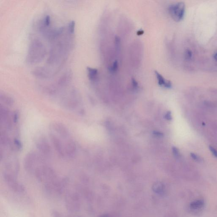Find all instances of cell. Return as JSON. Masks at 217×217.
<instances>
[{"label":"cell","instance_id":"19","mask_svg":"<svg viewBox=\"0 0 217 217\" xmlns=\"http://www.w3.org/2000/svg\"><path fill=\"white\" fill-rule=\"evenodd\" d=\"M173 152L174 154L176 156H178L179 155V151L178 150V149L176 147H173Z\"/></svg>","mask_w":217,"mask_h":217},{"label":"cell","instance_id":"6","mask_svg":"<svg viewBox=\"0 0 217 217\" xmlns=\"http://www.w3.org/2000/svg\"><path fill=\"white\" fill-rule=\"evenodd\" d=\"M36 145L39 151L43 155L48 156L50 155L52 149L46 137L40 136L36 140Z\"/></svg>","mask_w":217,"mask_h":217},{"label":"cell","instance_id":"2","mask_svg":"<svg viewBox=\"0 0 217 217\" xmlns=\"http://www.w3.org/2000/svg\"><path fill=\"white\" fill-rule=\"evenodd\" d=\"M44 163L42 156L35 152L28 153L24 160L25 169L28 172L31 173H33L37 167Z\"/></svg>","mask_w":217,"mask_h":217},{"label":"cell","instance_id":"13","mask_svg":"<svg viewBox=\"0 0 217 217\" xmlns=\"http://www.w3.org/2000/svg\"><path fill=\"white\" fill-rule=\"evenodd\" d=\"M118 65H118V62H117L116 61L114 62L113 65H112V66L110 67V70L111 71V72L113 73L116 72L117 70V69H118Z\"/></svg>","mask_w":217,"mask_h":217},{"label":"cell","instance_id":"5","mask_svg":"<svg viewBox=\"0 0 217 217\" xmlns=\"http://www.w3.org/2000/svg\"><path fill=\"white\" fill-rule=\"evenodd\" d=\"M169 14L176 22H179L183 19L186 11V5L184 2L172 4L169 7Z\"/></svg>","mask_w":217,"mask_h":217},{"label":"cell","instance_id":"14","mask_svg":"<svg viewBox=\"0 0 217 217\" xmlns=\"http://www.w3.org/2000/svg\"><path fill=\"white\" fill-rule=\"evenodd\" d=\"M190 156L195 161L200 162L202 161V159L197 154H194V153H191Z\"/></svg>","mask_w":217,"mask_h":217},{"label":"cell","instance_id":"15","mask_svg":"<svg viewBox=\"0 0 217 217\" xmlns=\"http://www.w3.org/2000/svg\"><path fill=\"white\" fill-rule=\"evenodd\" d=\"M185 56L186 60H190L192 56V53L189 49H187L185 52Z\"/></svg>","mask_w":217,"mask_h":217},{"label":"cell","instance_id":"7","mask_svg":"<svg viewBox=\"0 0 217 217\" xmlns=\"http://www.w3.org/2000/svg\"><path fill=\"white\" fill-rule=\"evenodd\" d=\"M155 74L158 84L160 86L167 88H170L172 87V84L170 81L167 80L157 71H156Z\"/></svg>","mask_w":217,"mask_h":217},{"label":"cell","instance_id":"10","mask_svg":"<svg viewBox=\"0 0 217 217\" xmlns=\"http://www.w3.org/2000/svg\"><path fill=\"white\" fill-rule=\"evenodd\" d=\"M153 191L156 194L162 195L165 193V186L160 182L155 183L152 187Z\"/></svg>","mask_w":217,"mask_h":217},{"label":"cell","instance_id":"3","mask_svg":"<svg viewBox=\"0 0 217 217\" xmlns=\"http://www.w3.org/2000/svg\"><path fill=\"white\" fill-rule=\"evenodd\" d=\"M66 207L69 212L74 213L78 212L80 208V199L79 194L75 192L67 193L65 198Z\"/></svg>","mask_w":217,"mask_h":217},{"label":"cell","instance_id":"8","mask_svg":"<svg viewBox=\"0 0 217 217\" xmlns=\"http://www.w3.org/2000/svg\"><path fill=\"white\" fill-rule=\"evenodd\" d=\"M204 204L205 203L203 200H197L190 203V207L192 211H199L204 207Z\"/></svg>","mask_w":217,"mask_h":217},{"label":"cell","instance_id":"18","mask_svg":"<svg viewBox=\"0 0 217 217\" xmlns=\"http://www.w3.org/2000/svg\"><path fill=\"white\" fill-rule=\"evenodd\" d=\"M165 118L167 120H172V116H171V112H167V113L166 114L165 116Z\"/></svg>","mask_w":217,"mask_h":217},{"label":"cell","instance_id":"4","mask_svg":"<svg viewBox=\"0 0 217 217\" xmlns=\"http://www.w3.org/2000/svg\"><path fill=\"white\" fill-rule=\"evenodd\" d=\"M3 177L7 186L13 191L20 194L25 190L23 185L17 179L16 176L3 172Z\"/></svg>","mask_w":217,"mask_h":217},{"label":"cell","instance_id":"11","mask_svg":"<svg viewBox=\"0 0 217 217\" xmlns=\"http://www.w3.org/2000/svg\"><path fill=\"white\" fill-rule=\"evenodd\" d=\"M0 99L1 102H3V104L9 106H11L14 103L13 99L12 98L5 94H1Z\"/></svg>","mask_w":217,"mask_h":217},{"label":"cell","instance_id":"16","mask_svg":"<svg viewBox=\"0 0 217 217\" xmlns=\"http://www.w3.org/2000/svg\"><path fill=\"white\" fill-rule=\"evenodd\" d=\"M209 149H210V150L211 151V153L215 157L217 158V150H216L214 148L212 147V146H210L209 147Z\"/></svg>","mask_w":217,"mask_h":217},{"label":"cell","instance_id":"17","mask_svg":"<svg viewBox=\"0 0 217 217\" xmlns=\"http://www.w3.org/2000/svg\"><path fill=\"white\" fill-rule=\"evenodd\" d=\"M14 142L17 148H18L19 149H20L22 148V145H21V143H20V141L18 140V139H15V140Z\"/></svg>","mask_w":217,"mask_h":217},{"label":"cell","instance_id":"1","mask_svg":"<svg viewBox=\"0 0 217 217\" xmlns=\"http://www.w3.org/2000/svg\"><path fill=\"white\" fill-rule=\"evenodd\" d=\"M46 48L41 40L35 39L30 44L27 54V61L30 64L41 62L46 55Z\"/></svg>","mask_w":217,"mask_h":217},{"label":"cell","instance_id":"21","mask_svg":"<svg viewBox=\"0 0 217 217\" xmlns=\"http://www.w3.org/2000/svg\"><path fill=\"white\" fill-rule=\"evenodd\" d=\"M99 217H110L109 216H108V215H101Z\"/></svg>","mask_w":217,"mask_h":217},{"label":"cell","instance_id":"20","mask_svg":"<svg viewBox=\"0 0 217 217\" xmlns=\"http://www.w3.org/2000/svg\"><path fill=\"white\" fill-rule=\"evenodd\" d=\"M214 59H215V60H216L217 61V52L216 53H215V55L214 56Z\"/></svg>","mask_w":217,"mask_h":217},{"label":"cell","instance_id":"12","mask_svg":"<svg viewBox=\"0 0 217 217\" xmlns=\"http://www.w3.org/2000/svg\"><path fill=\"white\" fill-rule=\"evenodd\" d=\"M52 215L53 217H80L76 215H65L57 211H53L52 212Z\"/></svg>","mask_w":217,"mask_h":217},{"label":"cell","instance_id":"9","mask_svg":"<svg viewBox=\"0 0 217 217\" xmlns=\"http://www.w3.org/2000/svg\"><path fill=\"white\" fill-rule=\"evenodd\" d=\"M87 73L89 79L92 81H95L98 78V72L97 69L92 68H87Z\"/></svg>","mask_w":217,"mask_h":217}]
</instances>
